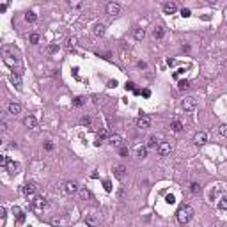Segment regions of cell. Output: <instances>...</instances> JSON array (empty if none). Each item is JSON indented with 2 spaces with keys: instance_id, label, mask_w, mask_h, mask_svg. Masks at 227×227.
Listing matches in <instances>:
<instances>
[{
  "instance_id": "obj_18",
  "label": "cell",
  "mask_w": 227,
  "mask_h": 227,
  "mask_svg": "<svg viewBox=\"0 0 227 227\" xmlns=\"http://www.w3.org/2000/svg\"><path fill=\"white\" fill-rule=\"evenodd\" d=\"M76 194H78V197H80L82 201H89V199L93 197V194H91V192H89L87 188H82V190L78 188V192H76Z\"/></svg>"
},
{
  "instance_id": "obj_52",
  "label": "cell",
  "mask_w": 227,
  "mask_h": 227,
  "mask_svg": "<svg viewBox=\"0 0 227 227\" xmlns=\"http://www.w3.org/2000/svg\"><path fill=\"white\" fill-rule=\"evenodd\" d=\"M5 9H7V4H2V5H0V12H4Z\"/></svg>"
},
{
  "instance_id": "obj_29",
  "label": "cell",
  "mask_w": 227,
  "mask_h": 227,
  "mask_svg": "<svg viewBox=\"0 0 227 227\" xmlns=\"http://www.w3.org/2000/svg\"><path fill=\"white\" fill-rule=\"evenodd\" d=\"M201 190H202V188H201V185H199V183H190V192H192L194 195L201 194Z\"/></svg>"
},
{
  "instance_id": "obj_24",
  "label": "cell",
  "mask_w": 227,
  "mask_h": 227,
  "mask_svg": "<svg viewBox=\"0 0 227 227\" xmlns=\"http://www.w3.org/2000/svg\"><path fill=\"white\" fill-rule=\"evenodd\" d=\"M153 36H155L156 39H163V36H165V29H163V27H156L155 30H153Z\"/></svg>"
},
{
  "instance_id": "obj_53",
  "label": "cell",
  "mask_w": 227,
  "mask_h": 227,
  "mask_svg": "<svg viewBox=\"0 0 227 227\" xmlns=\"http://www.w3.org/2000/svg\"><path fill=\"white\" fill-rule=\"evenodd\" d=\"M0 144H2V140H0Z\"/></svg>"
},
{
  "instance_id": "obj_38",
  "label": "cell",
  "mask_w": 227,
  "mask_h": 227,
  "mask_svg": "<svg viewBox=\"0 0 227 227\" xmlns=\"http://www.w3.org/2000/svg\"><path fill=\"white\" fill-rule=\"evenodd\" d=\"M119 155L123 156V158H126V156L130 155V149H128V147H121V149H119Z\"/></svg>"
},
{
  "instance_id": "obj_7",
  "label": "cell",
  "mask_w": 227,
  "mask_h": 227,
  "mask_svg": "<svg viewBox=\"0 0 227 227\" xmlns=\"http://www.w3.org/2000/svg\"><path fill=\"white\" fill-rule=\"evenodd\" d=\"M105 11H107V14H110V16H117V14H121V5H119L117 2H108L107 7H105Z\"/></svg>"
},
{
  "instance_id": "obj_27",
  "label": "cell",
  "mask_w": 227,
  "mask_h": 227,
  "mask_svg": "<svg viewBox=\"0 0 227 227\" xmlns=\"http://www.w3.org/2000/svg\"><path fill=\"white\" fill-rule=\"evenodd\" d=\"M188 87H190V80H186V78L177 82V89H179V91H186Z\"/></svg>"
},
{
  "instance_id": "obj_28",
  "label": "cell",
  "mask_w": 227,
  "mask_h": 227,
  "mask_svg": "<svg viewBox=\"0 0 227 227\" xmlns=\"http://www.w3.org/2000/svg\"><path fill=\"white\" fill-rule=\"evenodd\" d=\"M218 209H220V211H225L227 209V197L225 195L220 197V201H218Z\"/></svg>"
},
{
  "instance_id": "obj_22",
  "label": "cell",
  "mask_w": 227,
  "mask_h": 227,
  "mask_svg": "<svg viewBox=\"0 0 227 227\" xmlns=\"http://www.w3.org/2000/svg\"><path fill=\"white\" fill-rule=\"evenodd\" d=\"M133 37L137 39V41H142V39L145 37V30H144V29H135V30H133Z\"/></svg>"
},
{
  "instance_id": "obj_40",
  "label": "cell",
  "mask_w": 227,
  "mask_h": 227,
  "mask_svg": "<svg viewBox=\"0 0 227 227\" xmlns=\"http://www.w3.org/2000/svg\"><path fill=\"white\" fill-rule=\"evenodd\" d=\"M21 213H23V211H21L20 206H12V215H14V217H18V215H21Z\"/></svg>"
},
{
  "instance_id": "obj_14",
  "label": "cell",
  "mask_w": 227,
  "mask_h": 227,
  "mask_svg": "<svg viewBox=\"0 0 227 227\" xmlns=\"http://www.w3.org/2000/svg\"><path fill=\"white\" fill-rule=\"evenodd\" d=\"M7 112H9L11 115H18V113H21V105L16 103V101H11V103L7 105Z\"/></svg>"
},
{
  "instance_id": "obj_41",
  "label": "cell",
  "mask_w": 227,
  "mask_h": 227,
  "mask_svg": "<svg viewBox=\"0 0 227 227\" xmlns=\"http://www.w3.org/2000/svg\"><path fill=\"white\" fill-rule=\"evenodd\" d=\"M44 149H46V151H53V142L52 140H46V142H44Z\"/></svg>"
},
{
  "instance_id": "obj_34",
  "label": "cell",
  "mask_w": 227,
  "mask_h": 227,
  "mask_svg": "<svg viewBox=\"0 0 227 227\" xmlns=\"http://www.w3.org/2000/svg\"><path fill=\"white\" fill-rule=\"evenodd\" d=\"M46 52L48 53H57L59 52V44H50V46L46 48Z\"/></svg>"
},
{
  "instance_id": "obj_33",
  "label": "cell",
  "mask_w": 227,
  "mask_h": 227,
  "mask_svg": "<svg viewBox=\"0 0 227 227\" xmlns=\"http://www.w3.org/2000/svg\"><path fill=\"white\" fill-rule=\"evenodd\" d=\"M9 131V126L5 121H0V133H7Z\"/></svg>"
},
{
  "instance_id": "obj_43",
  "label": "cell",
  "mask_w": 227,
  "mask_h": 227,
  "mask_svg": "<svg viewBox=\"0 0 227 227\" xmlns=\"http://www.w3.org/2000/svg\"><path fill=\"white\" fill-rule=\"evenodd\" d=\"M7 162H9V160H7V156L0 155V167H5V165H7Z\"/></svg>"
},
{
  "instance_id": "obj_4",
  "label": "cell",
  "mask_w": 227,
  "mask_h": 227,
  "mask_svg": "<svg viewBox=\"0 0 227 227\" xmlns=\"http://www.w3.org/2000/svg\"><path fill=\"white\" fill-rule=\"evenodd\" d=\"M78 181H75V179H69V181H66V183H62V194H66V195H71V194H76L78 192Z\"/></svg>"
},
{
  "instance_id": "obj_44",
  "label": "cell",
  "mask_w": 227,
  "mask_h": 227,
  "mask_svg": "<svg viewBox=\"0 0 227 227\" xmlns=\"http://www.w3.org/2000/svg\"><path fill=\"white\" fill-rule=\"evenodd\" d=\"M96 55H98V57H101V59H107V61L110 59V53H108V52H103V53H100V52H98Z\"/></svg>"
},
{
  "instance_id": "obj_15",
  "label": "cell",
  "mask_w": 227,
  "mask_h": 227,
  "mask_svg": "<svg viewBox=\"0 0 227 227\" xmlns=\"http://www.w3.org/2000/svg\"><path fill=\"white\" fill-rule=\"evenodd\" d=\"M9 80H11V83L18 89V91H21V76L20 75H16V73H11L9 75Z\"/></svg>"
},
{
  "instance_id": "obj_19",
  "label": "cell",
  "mask_w": 227,
  "mask_h": 227,
  "mask_svg": "<svg viewBox=\"0 0 227 227\" xmlns=\"http://www.w3.org/2000/svg\"><path fill=\"white\" fill-rule=\"evenodd\" d=\"M170 130H172L174 133H179V131L183 130V123H181V121H177V119H176V121H172V123H170Z\"/></svg>"
},
{
  "instance_id": "obj_26",
  "label": "cell",
  "mask_w": 227,
  "mask_h": 227,
  "mask_svg": "<svg viewBox=\"0 0 227 227\" xmlns=\"http://www.w3.org/2000/svg\"><path fill=\"white\" fill-rule=\"evenodd\" d=\"M36 20H37V14H36L34 11H29V12H25V21H29V23H34Z\"/></svg>"
},
{
  "instance_id": "obj_39",
  "label": "cell",
  "mask_w": 227,
  "mask_h": 227,
  "mask_svg": "<svg viewBox=\"0 0 227 227\" xmlns=\"http://www.w3.org/2000/svg\"><path fill=\"white\" fill-rule=\"evenodd\" d=\"M190 14H192V11L188 9V7H183V9H181V16H183V18H188Z\"/></svg>"
},
{
  "instance_id": "obj_35",
  "label": "cell",
  "mask_w": 227,
  "mask_h": 227,
  "mask_svg": "<svg viewBox=\"0 0 227 227\" xmlns=\"http://www.w3.org/2000/svg\"><path fill=\"white\" fill-rule=\"evenodd\" d=\"M103 188L107 192H112V183H110V179H105L103 181Z\"/></svg>"
},
{
  "instance_id": "obj_23",
  "label": "cell",
  "mask_w": 227,
  "mask_h": 227,
  "mask_svg": "<svg viewBox=\"0 0 227 227\" xmlns=\"http://www.w3.org/2000/svg\"><path fill=\"white\" fill-rule=\"evenodd\" d=\"M5 167H7V170H9L11 174H14V172H18V169H20V163H16V162H11V160H9Z\"/></svg>"
},
{
  "instance_id": "obj_16",
  "label": "cell",
  "mask_w": 227,
  "mask_h": 227,
  "mask_svg": "<svg viewBox=\"0 0 227 227\" xmlns=\"http://www.w3.org/2000/svg\"><path fill=\"white\" fill-rule=\"evenodd\" d=\"M93 34L96 36V37H103L105 36V25L103 23H96L93 27Z\"/></svg>"
},
{
  "instance_id": "obj_45",
  "label": "cell",
  "mask_w": 227,
  "mask_h": 227,
  "mask_svg": "<svg viewBox=\"0 0 227 227\" xmlns=\"http://www.w3.org/2000/svg\"><path fill=\"white\" fill-rule=\"evenodd\" d=\"M124 87H126V91H135V83L133 82H126Z\"/></svg>"
},
{
  "instance_id": "obj_46",
  "label": "cell",
  "mask_w": 227,
  "mask_h": 227,
  "mask_svg": "<svg viewBox=\"0 0 227 227\" xmlns=\"http://www.w3.org/2000/svg\"><path fill=\"white\" fill-rule=\"evenodd\" d=\"M16 222H18V224H23V222H25V213L18 215V217H16Z\"/></svg>"
},
{
  "instance_id": "obj_25",
  "label": "cell",
  "mask_w": 227,
  "mask_h": 227,
  "mask_svg": "<svg viewBox=\"0 0 227 227\" xmlns=\"http://www.w3.org/2000/svg\"><path fill=\"white\" fill-rule=\"evenodd\" d=\"M147 151H149V149H147L145 145H138V147H137V156L144 160L145 156H147Z\"/></svg>"
},
{
  "instance_id": "obj_3",
  "label": "cell",
  "mask_w": 227,
  "mask_h": 227,
  "mask_svg": "<svg viewBox=\"0 0 227 227\" xmlns=\"http://www.w3.org/2000/svg\"><path fill=\"white\" fill-rule=\"evenodd\" d=\"M48 201L44 199L43 195H34V199L30 201V208H32V211L36 213V215H43L46 209H48Z\"/></svg>"
},
{
  "instance_id": "obj_49",
  "label": "cell",
  "mask_w": 227,
  "mask_h": 227,
  "mask_svg": "<svg viewBox=\"0 0 227 227\" xmlns=\"http://www.w3.org/2000/svg\"><path fill=\"white\" fill-rule=\"evenodd\" d=\"M140 94H142L144 98H149V96H151V91H149V89H144V91H140Z\"/></svg>"
},
{
  "instance_id": "obj_20",
  "label": "cell",
  "mask_w": 227,
  "mask_h": 227,
  "mask_svg": "<svg viewBox=\"0 0 227 227\" xmlns=\"http://www.w3.org/2000/svg\"><path fill=\"white\" fill-rule=\"evenodd\" d=\"M121 135H117V133H113V135H110L108 138H107V142H110L112 145H117V144H121Z\"/></svg>"
},
{
  "instance_id": "obj_30",
  "label": "cell",
  "mask_w": 227,
  "mask_h": 227,
  "mask_svg": "<svg viewBox=\"0 0 227 227\" xmlns=\"http://www.w3.org/2000/svg\"><path fill=\"white\" fill-rule=\"evenodd\" d=\"M83 103H85V98H83V96H76V98L73 100V107H82Z\"/></svg>"
},
{
  "instance_id": "obj_11",
  "label": "cell",
  "mask_w": 227,
  "mask_h": 227,
  "mask_svg": "<svg viewBox=\"0 0 227 227\" xmlns=\"http://www.w3.org/2000/svg\"><path fill=\"white\" fill-rule=\"evenodd\" d=\"M23 126H25V128H29V130H36V128H37V119H36L34 115H30V113H29V115L23 119Z\"/></svg>"
},
{
  "instance_id": "obj_6",
  "label": "cell",
  "mask_w": 227,
  "mask_h": 227,
  "mask_svg": "<svg viewBox=\"0 0 227 227\" xmlns=\"http://www.w3.org/2000/svg\"><path fill=\"white\" fill-rule=\"evenodd\" d=\"M170 151H172L170 142H158V145H156V153H158L160 156H169Z\"/></svg>"
},
{
  "instance_id": "obj_47",
  "label": "cell",
  "mask_w": 227,
  "mask_h": 227,
  "mask_svg": "<svg viewBox=\"0 0 227 227\" xmlns=\"http://www.w3.org/2000/svg\"><path fill=\"white\" fill-rule=\"evenodd\" d=\"M165 201H167V202H169V204H174V202H176L174 195H167V197H165Z\"/></svg>"
},
{
  "instance_id": "obj_2",
  "label": "cell",
  "mask_w": 227,
  "mask_h": 227,
  "mask_svg": "<svg viewBox=\"0 0 227 227\" xmlns=\"http://www.w3.org/2000/svg\"><path fill=\"white\" fill-rule=\"evenodd\" d=\"M176 218H177V222H179L181 225H186V224H188V222L194 218V208L188 206V204L179 206L177 213H176Z\"/></svg>"
},
{
  "instance_id": "obj_9",
  "label": "cell",
  "mask_w": 227,
  "mask_h": 227,
  "mask_svg": "<svg viewBox=\"0 0 227 227\" xmlns=\"http://www.w3.org/2000/svg\"><path fill=\"white\" fill-rule=\"evenodd\" d=\"M149 126H151V117L149 115H140L137 119V128L138 130H147Z\"/></svg>"
},
{
  "instance_id": "obj_48",
  "label": "cell",
  "mask_w": 227,
  "mask_h": 227,
  "mask_svg": "<svg viewBox=\"0 0 227 227\" xmlns=\"http://www.w3.org/2000/svg\"><path fill=\"white\" fill-rule=\"evenodd\" d=\"M176 64H177V62H176V59H170V57L167 59V66H170V68H172V66H176Z\"/></svg>"
},
{
  "instance_id": "obj_10",
  "label": "cell",
  "mask_w": 227,
  "mask_h": 227,
  "mask_svg": "<svg viewBox=\"0 0 227 227\" xmlns=\"http://www.w3.org/2000/svg\"><path fill=\"white\" fill-rule=\"evenodd\" d=\"M21 194L25 197H34L36 195V185L34 183H25L21 186Z\"/></svg>"
},
{
  "instance_id": "obj_8",
  "label": "cell",
  "mask_w": 227,
  "mask_h": 227,
  "mask_svg": "<svg viewBox=\"0 0 227 227\" xmlns=\"http://www.w3.org/2000/svg\"><path fill=\"white\" fill-rule=\"evenodd\" d=\"M112 170H113V176H115V177H117L119 181H123L124 177H126V172H128V170H126V167L121 165V163L113 165V167H112Z\"/></svg>"
},
{
  "instance_id": "obj_31",
  "label": "cell",
  "mask_w": 227,
  "mask_h": 227,
  "mask_svg": "<svg viewBox=\"0 0 227 227\" xmlns=\"http://www.w3.org/2000/svg\"><path fill=\"white\" fill-rule=\"evenodd\" d=\"M80 123H82L83 126H91V123H93V119H91V115H83L82 119H80Z\"/></svg>"
},
{
  "instance_id": "obj_12",
  "label": "cell",
  "mask_w": 227,
  "mask_h": 227,
  "mask_svg": "<svg viewBox=\"0 0 227 227\" xmlns=\"http://www.w3.org/2000/svg\"><path fill=\"white\" fill-rule=\"evenodd\" d=\"M194 142H195L197 145H202L208 142V133L206 131H197L195 135H194Z\"/></svg>"
},
{
  "instance_id": "obj_42",
  "label": "cell",
  "mask_w": 227,
  "mask_h": 227,
  "mask_svg": "<svg viewBox=\"0 0 227 227\" xmlns=\"http://www.w3.org/2000/svg\"><path fill=\"white\" fill-rule=\"evenodd\" d=\"M52 224H53V225H66V222H64V220H61V218H53Z\"/></svg>"
},
{
  "instance_id": "obj_17",
  "label": "cell",
  "mask_w": 227,
  "mask_h": 227,
  "mask_svg": "<svg viewBox=\"0 0 227 227\" xmlns=\"http://www.w3.org/2000/svg\"><path fill=\"white\" fill-rule=\"evenodd\" d=\"M85 225H89V227H98V225H100V220L94 217V215H87V217H85Z\"/></svg>"
},
{
  "instance_id": "obj_51",
  "label": "cell",
  "mask_w": 227,
  "mask_h": 227,
  "mask_svg": "<svg viewBox=\"0 0 227 227\" xmlns=\"http://www.w3.org/2000/svg\"><path fill=\"white\" fill-rule=\"evenodd\" d=\"M107 85H108L110 89H112V87H117V80H108V83H107Z\"/></svg>"
},
{
  "instance_id": "obj_32",
  "label": "cell",
  "mask_w": 227,
  "mask_h": 227,
  "mask_svg": "<svg viewBox=\"0 0 227 227\" xmlns=\"http://www.w3.org/2000/svg\"><path fill=\"white\" fill-rule=\"evenodd\" d=\"M218 133H220V137H227V124H220L218 126Z\"/></svg>"
},
{
  "instance_id": "obj_36",
  "label": "cell",
  "mask_w": 227,
  "mask_h": 227,
  "mask_svg": "<svg viewBox=\"0 0 227 227\" xmlns=\"http://www.w3.org/2000/svg\"><path fill=\"white\" fill-rule=\"evenodd\" d=\"M30 43L32 44H37V43H39V34H36V32L30 34Z\"/></svg>"
},
{
  "instance_id": "obj_37",
  "label": "cell",
  "mask_w": 227,
  "mask_h": 227,
  "mask_svg": "<svg viewBox=\"0 0 227 227\" xmlns=\"http://www.w3.org/2000/svg\"><path fill=\"white\" fill-rule=\"evenodd\" d=\"M75 44H76V37H71V39H68V44H66V46H68L69 50H73Z\"/></svg>"
},
{
  "instance_id": "obj_5",
  "label": "cell",
  "mask_w": 227,
  "mask_h": 227,
  "mask_svg": "<svg viewBox=\"0 0 227 227\" xmlns=\"http://www.w3.org/2000/svg\"><path fill=\"white\" fill-rule=\"evenodd\" d=\"M181 107H183V110H185V112H194V110L197 108V100L194 98V96H188V98H185V100H183Z\"/></svg>"
},
{
  "instance_id": "obj_1",
  "label": "cell",
  "mask_w": 227,
  "mask_h": 227,
  "mask_svg": "<svg viewBox=\"0 0 227 227\" xmlns=\"http://www.w3.org/2000/svg\"><path fill=\"white\" fill-rule=\"evenodd\" d=\"M0 53H2V61L4 64L9 68L12 73L16 75H23V62L20 57V50L16 46H11V44H2L0 46Z\"/></svg>"
},
{
  "instance_id": "obj_21",
  "label": "cell",
  "mask_w": 227,
  "mask_h": 227,
  "mask_svg": "<svg viewBox=\"0 0 227 227\" xmlns=\"http://www.w3.org/2000/svg\"><path fill=\"white\" fill-rule=\"evenodd\" d=\"M156 145H158V140H156L155 135H151V137L147 138V144H145V147H147V149H156Z\"/></svg>"
},
{
  "instance_id": "obj_50",
  "label": "cell",
  "mask_w": 227,
  "mask_h": 227,
  "mask_svg": "<svg viewBox=\"0 0 227 227\" xmlns=\"http://www.w3.org/2000/svg\"><path fill=\"white\" fill-rule=\"evenodd\" d=\"M5 215H7L5 208H4V206H0V218H5Z\"/></svg>"
},
{
  "instance_id": "obj_13",
  "label": "cell",
  "mask_w": 227,
  "mask_h": 227,
  "mask_svg": "<svg viewBox=\"0 0 227 227\" xmlns=\"http://www.w3.org/2000/svg\"><path fill=\"white\" fill-rule=\"evenodd\" d=\"M162 9L165 14H174L176 11H177V4L176 2H165L163 5H162Z\"/></svg>"
}]
</instances>
